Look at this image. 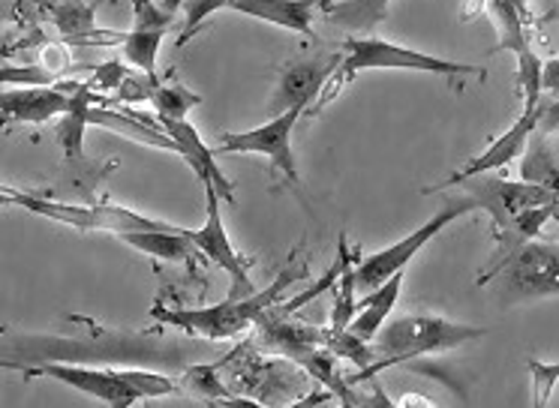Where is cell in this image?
<instances>
[{
    "label": "cell",
    "instance_id": "d6a6232c",
    "mask_svg": "<svg viewBox=\"0 0 559 408\" xmlns=\"http://www.w3.org/2000/svg\"><path fill=\"white\" fill-rule=\"evenodd\" d=\"M223 408H265L262 403H255V399H250V396H226L223 403H219Z\"/></svg>",
    "mask_w": 559,
    "mask_h": 408
},
{
    "label": "cell",
    "instance_id": "ac0fdd59",
    "mask_svg": "<svg viewBox=\"0 0 559 408\" xmlns=\"http://www.w3.org/2000/svg\"><path fill=\"white\" fill-rule=\"evenodd\" d=\"M190 228L181 231H133V235H123V243L133 247V250L145 252L151 259H163V262H183L193 267L199 250L193 247V240L187 238Z\"/></svg>",
    "mask_w": 559,
    "mask_h": 408
},
{
    "label": "cell",
    "instance_id": "ba28073f",
    "mask_svg": "<svg viewBox=\"0 0 559 408\" xmlns=\"http://www.w3.org/2000/svg\"><path fill=\"white\" fill-rule=\"evenodd\" d=\"M305 108H289L283 115H274V118L255 127V130L247 132H223L214 144V154H262L267 156L274 166L286 175V180L298 190L301 183V175H298V163H295L293 151V130L295 123L301 120Z\"/></svg>",
    "mask_w": 559,
    "mask_h": 408
},
{
    "label": "cell",
    "instance_id": "f546056e",
    "mask_svg": "<svg viewBox=\"0 0 559 408\" xmlns=\"http://www.w3.org/2000/svg\"><path fill=\"white\" fill-rule=\"evenodd\" d=\"M542 130H559V99L554 96H542V118H538Z\"/></svg>",
    "mask_w": 559,
    "mask_h": 408
},
{
    "label": "cell",
    "instance_id": "7402d4cb",
    "mask_svg": "<svg viewBox=\"0 0 559 408\" xmlns=\"http://www.w3.org/2000/svg\"><path fill=\"white\" fill-rule=\"evenodd\" d=\"M199 103H202V96L178 82H159V87L151 96V106H154L159 120H187L190 108H195Z\"/></svg>",
    "mask_w": 559,
    "mask_h": 408
},
{
    "label": "cell",
    "instance_id": "d6986e66",
    "mask_svg": "<svg viewBox=\"0 0 559 408\" xmlns=\"http://www.w3.org/2000/svg\"><path fill=\"white\" fill-rule=\"evenodd\" d=\"M391 0H341L329 10L322 12L329 24L343 27V31H355V34H370L377 24L385 22Z\"/></svg>",
    "mask_w": 559,
    "mask_h": 408
},
{
    "label": "cell",
    "instance_id": "ffe728a7",
    "mask_svg": "<svg viewBox=\"0 0 559 408\" xmlns=\"http://www.w3.org/2000/svg\"><path fill=\"white\" fill-rule=\"evenodd\" d=\"M103 103L99 96H94V84L85 82L73 96V108L63 115L61 127V144L67 151V159H82V139H85V127L91 123V108Z\"/></svg>",
    "mask_w": 559,
    "mask_h": 408
},
{
    "label": "cell",
    "instance_id": "8fae6325",
    "mask_svg": "<svg viewBox=\"0 0 559 408\" xmlns=\"http://www.w3.org/2000/svg\"><path fill=\"white\" fill-rule=\"evenodd\" d=\"M538 118H542V96H538V99H523L521 118L514 120V127H511L509 132H502L497 142L487 147L485 154L473 156V159L463 168H457L449 180H439L437 187H427L425 192L451 190V187H457L463 180L478 178V175H487V171H497V168L509 166L511 159L523 156L530 135H533L535 127H538Z\"/></svg>",
    "mask_w": 559,
    "mask_h": 408
},
{
    "label": "cell",
    "instance_id": "cb8c5ba5",
    "mask_svg": "<svg viewBox=\"0 0 559 408\" xmlns=\"http://www.w3.org/2000/svg\"><path fill=\"white\" fill-rule=\"evenodd\" d=\"M355 267L349 264L341 274V283H337V298H334V310H331V331H349L355 312H358V300H355Z\"/></svg>",
    "mask_w": 559,
    "mask_h": 408
},
{
    "label": "cell",
    "instance_id": "44dd1931",
    "mask_svg": "<svg viewBox=\"0 0 559 408\" xmlns=\"http://www.w3.org/2000/svg\"><path fill=\"white\" fill-rule=\"evenodd\" d=\"M163 36H166L163 27L133 24V31L123 34L121 39L123 63H127V67H135L139 72H147V75H157V55Z\"/></svg>",
    "mask_w": 559,
    "mask_h": 408
},
{
    "label": "cell",
    "instance_id": "2e32d148",
    "mask_svg": "<svg viewBox=\"0 0 559 408\" xmlns=\"http://www.w3.org/2000/svg\"><path fill=\"white\" fill-rule=\"evenodd\" d=\"M521 180L535 183L542 190H550L559 195V144L557 130H542L535 127V132L526 142V151L521 156Z\"/></svg>",
    "mask_w": 559,
    "mask_h": 408
},
{
    "label": "cell",
    "instance_id": "5b68a950",
    "mask_svg": "<svg viewBox=\"0 0 559 408\" xmlns=\"http://www.w3.org/2000/svg\"><path fill=\"white\" fill-rule=\"evenodd\" d=\"M298 274L295 271H283L274 279V286H267L265 291H255L250 298H229L214 307H202V310H163L154 307V319L163 324H175L187 334L205 336V339H231V336L243 334L247 327H253L265 319L267 310L277 307L280 295L293 286Z\"/></svg>",
    "mask_w": 559,
    "mask_h": 408
},
{
    "label": "cell",
    "instance_id": "30bf717a",
    "mask_svg": "<svg viewBox=\"0 0 559 408\" xmlns=\"http://www.w3.org/2000/svg\"><path fill=\"white\" fill-rule=\"evenodd\" d=\"M202 190H205V204H207L205 226L195 228V231H187V238L193 240L195 250L205 252L211 262L217 264V267H223V271L231 276L229 298H250V295H255L253 283H250V276H247V264H243L241 255L235 252L229 235H226L223 214H219L217 187L202 183Z\"/></svg>",
    "mask_w": 559,
    "mask_h": 408
},
{
    "label": "cell",
    "instance_id": "f1b7e54d",
    "mask_svg": "<svg viewBox=\"0 0 559 408\" xmlns=\"http://www.w3.org/2000/svg\"><path fill=\"white\" fill-rule=\"evenodd\" d=\"M229 7V0H187L183 3V12H187V24H183V36L178 43H190V36L195 34V27L205 22L207 15H214V12L226 10Z\"/></svg>",
    "mask_w": 559,
    "mask_h": 408
},
{
    "label": "cell",
    "instance_id": "52a82bcc",
    "mask_svg": "<svg viewBox=\"0 0 559 408\" xmlns=\"http://www.w3.org/2000/svg\"><path fill=\"white\" fill-rule=\"evenodd\" d=\"M473 211H478V202H475L473 195L463 192L461 199H451L449 204H442L439 214L430 216L421 228H415L413 235H406V238L397 240V243H391L385 250H379L373 252V255L361 259V264L355 267V286H358V291H365L367 295V291H373V288H379L382 283H389L391 276L403 274V267L413 262L415 255L425 250L427 243L437 238L442 228L451 226V223L461 219V216L473 214Z\"/></svg>",
    "mask_w": 559,
    "mask_h": 408
},
{
    "label": "cell",
    "instance_id": "9a60e30c",
    "mask_svg": "<svg viewBox=\"0 0 559 408\" xmlns=\"http://www.w3.org/2000/svg\"><path fill=\"white\" fill-rule=\"evenodd\" d=\"M226 10L277 24L293 34L313 36V19L322 12V0H229Z\"/></svg>",
    "mask_w": 559,
    "mask_h": 408
},
{
    "label": "cell",
    "instance_id": "d590c367",
    "mask_svg": "<svg viewBox=\"0 0 559 408\" xmlns=\"http://www.w3.org/2000/svg\"><path fill=\"white\" fill-rule=\"evenodd\" d=\"M341 408H365V406H361V403H353V399H343Z\"/></svg>",
    "mask_w": 559,
    "mask_h": 408
},
{
    "label": "cell",
    "instance_id": "5bb4252c",
    "mask_svg": "<svg viewBox=\"0 0 559 408\" xmlns=\"http://www.w3.org/2000/svg\"><path fill=\"white\" fill-rule=\"evenodd\" d=\"M157 123L163 127V132L169 135L175 147H178V156H181L187 166L193 168L199 183H211V187H217L219 199H226V202H235V190H231V180L219 171L217 166V154L202 142V135L195 132V127H190L187 120H159Z\"/></svg>",
    "mask_w": 559,
    "mask_h": 408
},
{
    "label": "cell",
    "instance_id": "4dcf8cb0",
    "mask_svg": "<svg viewBox=\"0 0 559 408\" xmlns=\"http://www.w3.org/2000/svg\"><path fill=\"white\" fill-rule=\"evenodd\" d=\"M542 91H545L547 96L559 99V58L547 60L545 63V70H542Z\"/></svg>",
    "mask_w": 559,
    "mask_h": 408
},
{
    "label": "cell",
    "instance_id": "603a6c76",
    "mask_svg": "<svg viewBox=\"0 0 559 408\" xmlns=\"http://www.w3.org/2000/svg\"><path fill=\"white\" fill-rule=\"evenodd\" d=\"M219 367L223 363H202V367H190L183 372L181 391L193 396H202V399H217L223 403L226 396H231L226 387H223V379H219Z\"/></svg>",
    "mask_w": 559,
    "mask_h": 408
},
{
    "label": "cell",
    "instance_id": "4fadbf2b",
    "mask_svg": "<svg viewBox=\"0 0 559 408\" xmlns=\"http://www.w3.org/2000/svg\"><path fill=\"white\" fill-rule=\"evenodd\" d=\"M82 84L85 82H58L55 87H10L0 96L3 120L46 123L51 118H63L73 108V96Z\"/></svg>",
    "mask_w": 559,
    "mask_h": 408
},
{
    "label": "cell",
    "instance_id": "3957f363",
    "mask_svg": "<svg viewBox=\"0 0 559 408\" xmlns=\"http://www.w3.org/2000/svg\"><path fill=\"white\" fill-rule=\"evenodd\" d=\"M478 286H487L502 307L559 298V247L526 240L502 259H493Z\"/></svg>",
    "mask_w": 559,
    "mask_h": 408
},
{
    "label": "cell",
    "instance_id": "484cf974",
    "mask_svg": "<svg viewBox=\"0 0 559 408\" xmlns=\"http://www.w3.org/2000/svg\"><path fill=\"white\" fill-rule=\"evenodd\" d=\"M55 22H58V31L73 43H82L87 34H94V12L87 7H58Z\"/></svg>",
    "mask_w": 559,
    "mask_h": 408
},
{
    "label": "cell",
    "instance_id": "1f68e13d",
    "mask_svg": "<svg viewBox=\"0 0 559 408\" xmlns=\"http://www.w3.org/2000/svg\"><path fill=\"white\" fill-rule=\"evenodd\" d=\"M367 382H370V391L365 394V408H397L391 403V396H385V391L373 379H367Z\"/></svg>",
    "mask_w": 559,
    "mask_h": 408
},
{
    "label": "cell",
    "instance_id": "9c48e42d",
    "mask_svg": "<svg viewBox=\"0 0 559 408\" xmlns=\"http://www.w3.org/2000/svg\"><path fill=\"white\" fill-rule=\"evenodd\" d=\"M22 370L27 379H55V382L75 387L82 394L94 396L106 408H133L142 394L135 391L133 382L127 379V370H103V367H85V363H22L13 367Z\"/></svg>",
    "mask_w": 559,
    "mask_h": 408
},
{
    "label": "cell",
    "instance_id": "d4e9b609",
    "mask_svg": "<svg viewBox=\"0 0 559 408\" xmlns=\"http://www.w3.org/2000/svg\"><path fill=\"white\" fill-rule=\"evenodd\" d=\"M526 370L533 375V408H547L550 396L559 384V363H545V360H526Z\"/></svg>",
    "mask_w": 559,
    "mask_h": 408
},
{
    "label": "cell",
    "instance_id": "7a4b0ae2",
    "mask_svg": "<svg viewBox=\"0 0 559 408\" xmlns=\"http://www.w3.org/2000/svg\"><path fill=\"white\" fill-rule=\"evenodd\" d=\"M487 336L485 327H473V324H457L439 315H401L391 319L385 327L379 331L377 339L370 343L377 351V363L367 370L346 375V382L358 384L373 379L382 367H397V363H409V360L425 358V355H437V351H451V348L466 346L473 339Z\"/></svg>",
    "mask_w": 559,
    "mask_h": 408
},
{
    "label": "cell",
    "instance_id": "83f0119b",
    "mask_svg": "<svg viewBox=\"0 0 559 408\" xmlns=\"http://www.w3.org/2000/svg\"><path fill=\"white\" fill-rule=\"evenodd\" d=\"M159 87L157 75H147V72H139V75H127L123 84L118 87V96L115 103H145L154 96V91Z\"/></svg>",
    "mask_w": 559,
    "mask_h": 408
},
{
    "label": "cell",
    "instance_id": "e575fe53",
    "mask_svg": "<svg viewBox=\"0 0 559 408\" xmlns=\"http://www.w3.org/2000/svg\"><path fill=\"white\" fill-rule=\"evenodd\" d=\"M511 3H514V7H518V10L526 15V19H533V15H530V0H511Z\"/></svg>",
    "mask_w": 559,
    "mask_h": 408
},
{
    "label": "cell",
    "instance_id": "836d02e7",
    "mask_svg": "<svg viewBox=\"0 0 559 408\" xmlns=\"http://www.w3.org/2000/svg\"><path fill=\"white\" fill-rule=\"evenodd\" d=\"M183 3H187V0H163V10L171 12V15H175V12L181 10Z\"/></svg>",
    "mask_w": 559,
    "mask_h": 408
},
{
    "label": "cell",
    "instance_id": "4316f807",
    "mask_svg": "<svg viewBox=\"0 0 559 408\" xmlns=\"http://www.w3.org/2000/svg\"><path fill=\"white\" fill-rule=\"evenodd\" d=\"M0 82L55 87V84H58V72H51L46 63H34V67H3V70H0Z\"/></svg>",
    "mask_w": 559,
    "mask_h": 408
},
{
    "label": "cell",
    "instance_id": "7c38bea8",
    "mask_svg": "<svg viewBox=\"0 0 559 408\" xmlns=\"http://www.w3.org/2000/svg\"><path fill=\"white\" fill-rule=\"evenodd\" d=\"M343 51L337 55H319V58L295 60L283 67L277 79V94L271 96V111L283 115L289 108H310L322 94V87L331 82V75L341 70Z\"/></svg>",
    "mask_w": 559,
    "mask_h": 408
},
{
    "label": "cell",
    "instance_id": "e0dca14e",
    "mask_svg": "<svg viewBox=\"0 0 559 408\" xmlns=\"http://www.w3.org/2000/svg\"><path fill=\"white\" fill-rule=\"evenodd\" d=\"M401 288H403V274L391 276L389 283H382L373 291H367L361 303H358V312H355L353 324H349V331H353L358 339H365V343H373L377 334L385 327L389 322L391 310H394V303L401 298Z\"/></svg>",
    "mask_w": 559,
    "mask_h": 408
},
{
    "label": "cell",
    "instance_id": "8992f818",
    "mask_svg": "<svg viewBox=\"0 0 559 408\" xmlns=\"http://www.w3.org/2000/svg\"><path fill=\"white\" fill-rule=\"evenodd\" d=\"M3 202H13L25 207L31 214L46 216L55 223H63L70 228H82V231H106L115 238L133 235V231H181V226H171L163 219H151L145 214H135L130 207H118V204H63L39 199V195H27V192L7 190L3 187Z\"/></svg>",
    "mask_w": 559,
    "mask_h": 408
},
{
    "label": "cell",
    "instance_id": "6da1fadb",
    "mask_svg": "<svg viewBox=\"0 0 559 408\" xmlns=\"http://www.w3.org/2000/svg\"><path fill=\"white\" fill-rule=\"evenodd\" d=\"M466 195L478 202V211L490 214V235L497 243V255L502 259L511 250H518L526 240L538 238L545 223H559V195L542 190L526 180H506L478 175L457 183Z\"/></svg>",
    "mask_w": 559,
    "mask_h": 408
},
{
    "label": "cell",
    "instance_id": "8d00e7d4",
    "mask_svg": "<svg viewBox=\"0 0 559 408\" xmlns=\"http://www.w3.org/2000/svg\"><path fill=\"white\" fill-rule=\"evenodd\" d=\"M317 408H337V406H334V403H331V399H325V403H319Z\"/></svg>",
    "mask_w": 559,
    "mask_h": 408
},
{
    "label": "cell",
    "instance_id": "277c9868",
    "mask_svg": "<svg viewBox=\"0 0 559 408\" xmlns=\"http://www.w3.org/2000/svg\"><path fill=\"white\" fill-rule=\"evenodd\" d=\"M361 70H413L433 72V75H475V79H487L485 67H475V63L433 58V55L397 46V43H389V39H377V36H355V39H346L341 70L331 75V91L325 96H319L317 108L334 99V94L341 91L343 84L353 82L355 72Z\"/></svg>",
    "mask_w": 559,
    "mask_h": 408
}]
</instances>
